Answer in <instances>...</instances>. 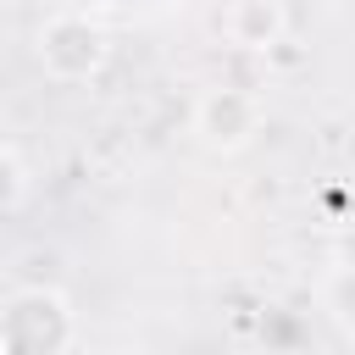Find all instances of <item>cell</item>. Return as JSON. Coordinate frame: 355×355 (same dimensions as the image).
Returning <instances> with one entry per match:
<instances>
[{
    "label": "cell",
    "mask_w": 355,
    "mask_h": 355,
    "mask_svg": "<svg viewBox=\"0 0 355 355\" xmlns=\"http://www.w3.org/2000/svg\"><path fill=\"white\" fill-rule=\"evenodd\" d=\"M78 338L72 300L55 283H22L0 305V355H67Z\"/></svg>",
    "instance_id": "6da1fadb"
},
{
    "label": "cell",
    "mask_w": 355,
    "mask_h": 355,
    "mask_svg": "<svg viewBox=\"0 0 355 355\" xmlns=\"http://www.w3.org/2000/svg\"><path fill=\"white\" fill-rule=\"evenodd\" d=\"M33 55H39L44 78H55V83H89V78H100V67L111 55V39H105V28L94 17L61 11V17H50L39 28Z\"/></svg>",
    "instance_id": "7a4b0ae2"
},
{
    "label": "cell",
    "mask_w": 355,
    "mask_h": 355,
    "mask_svg": "<svg viewBox=\"0 0 355 355\" xmlns=\"http://www.w3.org/2000/svg\"><path fill=\"white\" fill-rule=\"evenodd\" d=\"M266 122V105L255 89H239V83H211L200 100H194V133L205 150L216 155H239L244 144H255Z\"/></svg>",
    "instance_id": "3957f363"
},
{
    "label": "cell",
    "mask_w": 355,
    "mask_h": 355,
    "mask_svg": "<svg viewBox=\"0 0 355 355\" xmlns=\"http://www.w3.org/2000/svg\"><path fill=\"white\" fill-rule=\"evenodd\" d=\"M288 33V11L283 0H227L222 6V39L233 50H255V55H272Z\"/></svg>",
    "instance_id": "277c9868"
},
{
    "label": "cell",
    "mask_w": 355,
    "mask_h": 355,
    "mask_svg": "<svg viewBox=\"0 0 355 355\" xmlns=\"http://www.w3.org/2000/svg\"><path fill=\"white\" fill-rule=\"evenodd\" d=\"M0 183H6V189H0V211H11V216H17V211L28 205V189H33V172H28V161H22V150H17V144H6V150H0Z\"/></svg>",
    "instance_id": "5b68a950"
},
{
    "label": "cell",
    "mask_w": 355,
    "mask_h": 355,
    "mask_svg": "<svg viewBox=\"0 0 355 355\" xmlns=\"http://www.w3.org/2000/svg\"><path fill=\"white\" fill-rule=\"evenodd\" d=\"M333 311H338V322L355 327V272H344V277L333 283Z\"/></svg>",
    "instance_id": "8992f818"
}]
</instances>
